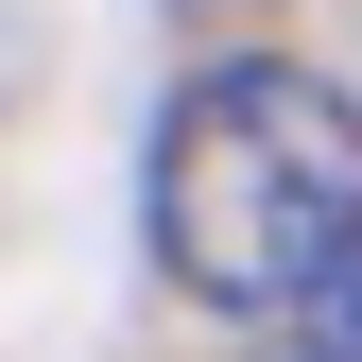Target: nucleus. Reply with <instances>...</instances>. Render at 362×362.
<instances>
[{"label":"nucleus","instance_id":"1","mask_svg":"<svg viewBox=\"0 0 362 362\" xmlns=\"http://www.w3.org/2000/svg\"><path fill=\"white\" fill-rule=\"evenodd\" d=\"M156 276L190 310H310L362 259V104L293 52H207L156 104Z\"/></svg>","mask_w":362,"mask_h":362},{"label":"nucleus","instance_id":"2","mask_svg":"<svg viewBox=\"0 0 362 362\" xmlns=\"http://www.w3.org/2000/svg\"><path fill=\"white\" fill-rule=\"evenodd\" d=\"M293 362H362V259H345L310 310H293Z\"/></svg>","mask_w":362,"mask_h":362}]
</instances>
